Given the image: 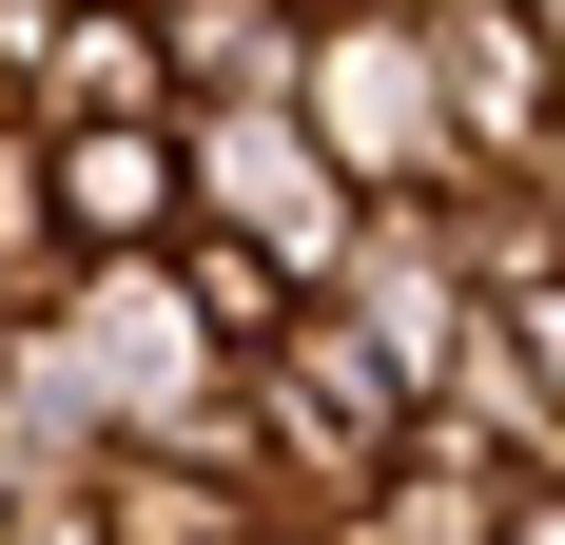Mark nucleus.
I'll list each match as a JSON object with an SVG mask.
<instances>
[{
  "instance_id": "nucleus-7",
  "label": "nucleus",
  "mask_w": 565,
  "mask_h": 545,
  "mask_svg": "<svg viewBox=\"0 0 565 545\" xmlns=\"http://www.w3.org/2000/svg\"><path fill=\"white\" fill-rule=\"evenodd\" d=\"M20 137H40V117H20ZM40 175H58V234H78V272H98V254H175V234H195V157H175V117L40 137Z\"/></svg>"
},
{
  "instance_id": "nucleus-1",
  "label": "nucleus",
  "mask_w": 565,
  "mask_h": 545,
  "mask_svg": "<svg viewBox=\"0 0 565 545\" xmlns=\"http://www.w3.org/2000/svg\"><path fill=\"white\" fill-rule=\"evenodd\" d=\"M409 429H429V389H409L391 351H371V331L332 312V292H312V312H292L274 351L234 371V468H254V506H274L292 545L332 526V506L371 488V468H391Z\"/></svg>"
},
{
  "instance_id": "nucleus-4",
  "label": "nucleus",
  "mask_w": 565,
  "mask_h": 545,
  "mask_svg": "<svg viewBox=\"0 0 565 545\" xmlns=\"http://www.w3.org/2000/svg\"><path fill=\"white\" fill-rule=\"evenodd\" d=\"M332 312L371 331V351H391L409 389L449 371L468 331H488V272H468V215L449 195H371V215H351V272H332Z\"/></svg>"
},
{
  "instance_id": "nucleus-14",
  "label": "nucleus",
  "mask_w": 565,
  "mask_h": 545,
  "mask_svg": "<svg viewBox=\"0 0 565 545\" xmlns=\"http://www.w3.org/2000/svg\"><path fill=\"white\" fill-rule=\"evenodd\" d=\"M391 20H468V0H391Z\"/></svg>"
},
{
  "instance_id": "nucleus-5",
  "label": "nucleus",
  "mask_w": 565,
  "mask_h": 545,
  "mask_svg": "<svg viewBox=\"0 0 565 545\" xmlns=\"http://www.w3.org/2000/svg\"><path fill=\"white\" fill-rule=\"evenodd\" d=\"M429 58H449L468 175H546L565 157V0H468V20H429Z\"/></svg>"
},
{
  "instance_id": "nucleus-2",
  "label": "nucleus",
  "mask_w": 565,
  "mask_h": 545,
  "mask_svg": "<svg viewBox=\"0 0 565 545\" xmlns=\"http://www.w3.org/2000/svg\"><path fill=\"white\" fill-rule=\"evenodd\" d=\"M292 117H312V157H332L351 195H468L449 58H429V20H391V0H332V20H312V58H292Z\"/></svg>"
},
{
  "instance_id": "nucleus-8",
  "label": "nucleus",
  "mask_w": 565,
  "mask_h": 545,
  "mask_svg": "<svg viewBox=\"0 0 565 545\" xmlns=\"http://www.w3.org/2000/svg\"><path fill=\"white\" fill-rule=\"evenodd\" d=\"M508 488H526V468H468V448L409 429V448H391V468H371L312 545H508Z\"/></svg>"
},
{
  "instance_id": "nucleus-13",
  "label": "nucleus",
  "mask_w": 565,
  "mask_h": 545,
  "mask_svg": "<svg viewBox=\"0 0 565 545\" xmlns=\"http://www.w3.org/2000/svg\"><path fill=\"white\" fill-rule=\"evenodd\" d=\"M508 545H565V468H526V488H508Z\"/></svg>"
},
{
  "instance_id": "nucleus-6",
  "label": "nucleus",
  "mask_w": 565,
  "mask_h": 545,
  "mask_svg": "<svg viewBox=\"0 0 565 545\" xmlns=\"http://www.w3.org/2000/svg\"><path fill=\"white\" fill-rule=\"evenodd\" d=\"M0 58H20V117H40V137H98V117H175L157 0H40V20H0Z\"/></svg>"
},
{
  "instance_id": "nucleus-12",
  "label": "nucleus",
  "mask_w": 565,
  "mask_h": 545,
  "mask_svg": "<svg viewBox=\"0 0 565 545\" xmlns=\"http://www.w3.org/2000/svg\"><path fill=\"white\" fill-rule=\"evenodd\" d=\"M98 468H117V448H98ZM98 468H40V488L0 506V545H117V526H98Z\"/></svg>"
},
{
  "instance_id": "nucleus-11",
  "label": "nucleus",
  "mask_w": 565,
  "mask_h": 545,
  "mask_svg": "<svg viewBox=\"0 0 565 545\" xmlns=\"http://www.w3.org/2000/svg\"><path fill=\"white\" fill-rule=\"evenodd\" d=\"M429 448H468V468H546V371H526V331H508V312L429 371Z\"/></svg>"
},
{
  "instance_id": "nucleus-15",
  "label": "nucleus",
  "mask_w": 565,
  "mask_h": 545,
  "mask_svg": "<svg viewBox=\"0 0 565 545\" xmlns=\"http://www.w3.org/2000/svg\"><path fill=\"white\" fill-rule=\"evenodd\" d=\"M274 545H292V526H274Z\"/></svg>"
},
{
  "instance_id": "nucleus-3",
  "label": "nucleus",
  "mask_w": 565,
  "mask_h": 545,
  "mask_svg": "<svg viewBox=\"0 0 565 545\" xmlns=\"http://www.w3.org/2000/svg\"><path fill=\"white\" fill-rule=\"evenodd\" d=\"M175 157H195V234H234V254H274L292 292H332L351 272V195L332 157H312V117L292 98H234V117H175Z\"/></svg>"
},
{
  "instance_id": "nucleus-9",
  "label": "nucleus",
  "mask_w": 565,
  "mask_h": 545,
  "mask_svg": "<svg viewBox=\"0 0 565 545\" xmlns=\"http://www.w3.org/2000/svg\"><path fill=\"white\" fill-rule=\"evenodd\" d=\"M157 58H175V117L292 98V58H312V0H157Z\"/></svg>"
},
{
  "instance_id": "nucleus-10",
  "label": "nucleus",
  "mask_w": 565,
  "mask_h": 545,
  "mask_svg": "<svg viewBox=\"0 0 565 545\" xmlns=\"http://www.w3.org/2000/svg\"><path fill=\"white\" fill-rule=\"evenodd\" d=\"M98 526L117 545H274V506H254V468H215V448H117Z\"/></svg>"
}]
</instances>
